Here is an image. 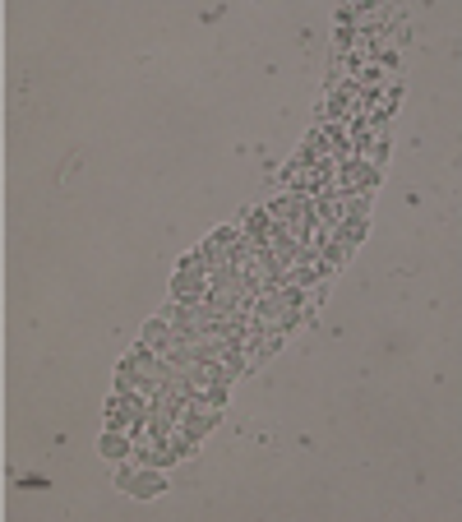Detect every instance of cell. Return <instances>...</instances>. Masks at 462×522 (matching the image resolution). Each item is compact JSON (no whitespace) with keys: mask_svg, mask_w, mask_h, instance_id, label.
I'll return each mask as SVG.
<instances>
[{"mask_svg":"<svg viewBox=\"0 0 462 522\" xmlns=\"http://www.w3.org/2000/svg\"><path fill=\"white\" fill-rule=\"evenodd\" d=\"M167 375H171L167 356L148 352V347H134V352H125L121 365H116V393H144V398H153Z\"/></svg>","mask_w":462,"mask_h":522,"instance_id":"obj_1","label":"cell"},{"mask_svg":"<svg viewBox=\"0 0 462 522\" xmlns=\"http://www.w3.org/2000/svg\"><path fill=\"white\" fill-rule=\"evenodd\" d=\"M116 486L130 499H158V495H167V476H162L158 467H144V462L125 458L121 472H116Z\"/></svg>","mask_w":462,"mask_h":522,"instance_id":"obj_2","label":"cell"},{"mask_svg":"<svg viewBox=\"0 0 462 522\" xmlns=\"http://www.w3.org/2000/svg\"><path fill=\"white\" fill-rule=\"evenodd\" d=\"M218 421H222V407L213 398H204V393H195V398L181 407V421H176V430H181L185 439H204L208 430H218Z\"/></svg>","mask_w":462,"mask_h":522,"instance_id":"obj_3","label":"cell"},{"mask_svg":"<svg viewBox=\"0 0 462 522\" xmlns=\"http://www.w3.org/2000/svg\"><path fill=\"white\" fill-rule=\"evenodd\" d=\"M144 412H148V398H144V393H116V398L107 402V430L139 435V430H144Z\"/></svg>","mask_w":462,"mask_h":522,"instance_id":"obj_4","label":"cell"},{"mask_svg":"<svg viewBox=\"0 0 462 522\" xmlns=\"http://www.w3.org/2000/svg\"><path fill=\"white\" fill-rule=\"evenodd\" d=\"M241 241H245L241 227H218L213 231V236L199 245V259H204L208 273H213V268H227L231 259H236V250H241Z\"/></svg>","mask_w":462,"mask_h":522,"instance_id":"obj_5","label":"cell"},{"mask_svg":"<svg viewBox=\"0 0 462 522\" xmlns=\"http://www.w3.org/2000/svg\"><path fill=\"white\" fill-rule=\"evenodd\" d=\"M338 181H342L338 195H370V190L379 185V167L375 162H365V158H347L338 171Z\"/></svg>","mask_w":462,"mask_h":522,"instance_id":"obj_6","label":"cell"},{"mask_svg":"<svg viewBox=\"0 0 462 522\" xmlns=\"http://www.w3.org/2000/svg\"><path fill=\"white\" fill-rule=\"evenodd\" d=\"M208 296V268H190V273H181L176 268V278H171V301H185L195 305Z\"/></svg>","mask_w":462,"mask_h":522,"instance_id":"obj_7","label":"cell"},{"mask_svg":"<svg viewBox=\"0 0 462 522\" xmlns=\"http://www.w3.org/2000/svg\"><path fill=\"white\" fill-rule=\"evenodd\" d=\"M176 338H181V333H176V328L167 324V319H148L144 324V333H139V347H148V352H158V356H167L171 347H176Z\"/></svg>","mask_w":462,"mask_h":522,"instance_id":"obj_8","label":"cell"},{"mask_svg":"<svg viewBox=\"0 0 462 522\" xmlns=\"http://www.w3.org/2000/svg\"><path fill=\"white\" fill-rule=\"evenodd\" d=\"M98 453L107 462H125L134 453V435H125V430H107V435L98 439Z\"/></svg>","mask_w":462,"mask_h":522,"instance_id":"obj_9","label":"cell"},{"mask_svg":"<svg viewBox=\"0 0 462 522\" xmlns=\"http://www.w3.org/2000/svg\"><path fill=\"white\" fill-rule=\"evenodd\" d=\"M319 259H324V268H329V273H338V268L352 259V245H342L338 236H329V241L319 245Z\"/></svg>","mask_w":462,"mask_h":522,"instance_id":"obj_10","label":"cell"},{"mask_svg":"<svg viewBox=\"0 0 462 522\" xmlns=\"http://www.w3.org/2000/svg\"><path fill=\"white\" fill-rule=\"evenodd\" d=\"M333 236H338L342 245H361L365 241V218H342L338 227H333Z\"/></svg>","mask_w":462,"mask_h":522,"instance_id":"obj_11","label":"cell"}]
</instances>
